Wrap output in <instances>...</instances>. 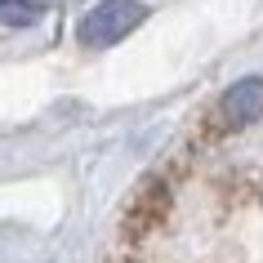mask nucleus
<instances>
[{
	"label": "nucleus",
	"instance_id": "obj_1",
	"mask_svg": "<svg viewBox=\"0 0 263 263\" xmlns=\"http://www.w3.org/2000/svg\"><path fill=\"white\" fill-rule=\"evenodd\" d=\"M143 18H147V5H139V0H98L94 9L81 18V27H76V31H81V45H89V49H107V45L125 41Z\"/></svg>",
	"mask_w": 263,
	"mask_h": 263
},
{
	"label": "nucleus",
	"instance_id": "obj_2",
	"mask_svg": "<svg viewBox=\"0 0 263 263\" xmlns=\"http://www.w3.org/2000/svg\"><path fill=\"white\" fill-rule=\"evenodd\" d=\"M259 116H263V76H246L219 98V121L228 129H246Z\"/></svg>",
	"mask_w": 263,
	"mask_h": 263
},
{
	"label": "nucleus",
	"instance_id": "obj_3",
	"mask_svg": "<svg viewBox=\"0 0 263 263\" xmlns=\"http://www.w3.org/2000/svg\"><path fill=\"white\" fill-rule=\"evenodd\" d=\"M41 14H45L41 0H0V23H9V27H27Z\"/></svg>",
	"mask_w": 263,
	"mask_h": 263
}]
</instances>
